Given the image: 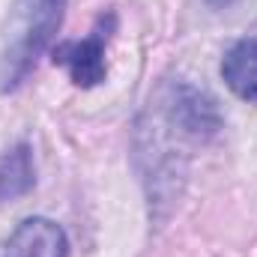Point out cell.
Here are the masks:
<instances>
[{
	"label": "cell",
	"mask_w": 257,
	"mask_h": 257,
	"mask_svg": "<svg viewBox=\"0 0 257 257\" xmlns=\"http://www.w3.org/2000/svg\"><path fill=\"white\" fill-rule=\"evenodd\" d=\"M206 3H209V6H215V9H221V6H230L233 0H206Z\"/></svg>",
	"instance_id": "cell-7"
},
{
	"label": "cell",
	"mask_w": 257,
	"mask_h": 257,
	"mask_svg": "<svg viewBox=\"0 0 257 257\" xmlns=\"http://www.w3.org/2000/svg\"><path fill=\"white\" fill-rule=\"evenodd\" d=\"M221 78L239 99L257 102V39H242L224 54Z\"/></svg>",
	"instance_id": "cell-5"
},
{
	"label": "cell",
	"mask_w": 257,
	"mask_h": 257,
	"mask_svg": "<svg viewBox=\"0 0 257 257\" xmlns=\"http://www.w3.org/2000/svg\"><path fill=\"white\" fill-rule=\"evenodd\" d=\"M3 257H69V236L57 221L33 215L15 224L3 245Z\"/></svg>",
	"instance_id": "cell-4"
},
{
	"label": "cell",
	"mask_w": 257,
	"mask_h": 257,
	"mask_svg": "<svg viewBox=\"0 0 257 257\" xmlns=\"http://www.w3.org/2000/svg\"><path fill=\"white\" fill-rule=\"evenodd\" d=\"M114 30H117V12H105V15L96 18L87 39H69V42L54 45L51 60H54V66H63L78 87H84V90L96 87L108 75L105 51H108V42H111Z\"/></svg>",
	"instance_id": "cell-2"
},
{
	"label": "cell",
	"mask_w": 257,
	"mask_h": 257,
	"mask_svg": "<svg viewBox=\"0 0 257 257\" xmlns=\"http://www.w3.org/2000/svg\"><path fill=\"white\" fill-rule=\"evenodd\" d=\"M162 114L171 128H180L183 138L209 141L221 128V114L215 102L189 81H174L162 93Z\"/></svg>",
	"instance_id": "cell-3"
},
{
	"label": "cell",
	"mask_w": 257,
	"mask_h": 257,
	"mask_svg": "<svg viewBox=\"0 0 257 257\" xmlns=\"http://www.w3.org/2000/svg\"><path fill=\"white\" fill-rule=\"evenodd\" d=\"M66 0H15L3 48H0V93L18 90L36 69L39 54L48 48L51 36L63 21Z\"/></svg>",
	"instance_id": "cell-1"
},
{
	"label": "cell",
	"mask_w": 257,
	"mask_h": 257,
	"mask_svg": "<svg viewBox=\"0 0 257 257\" xmlns=\"http://www.w3.org/2000/svg\"><path fill=\"white\" fill-rule=\"evenodd\" d=\"M36 186V165L30 144H15L0 156V203L18 200Z\"/></svg>",
	"instance_id": "cell-6"
}]
</instances>
